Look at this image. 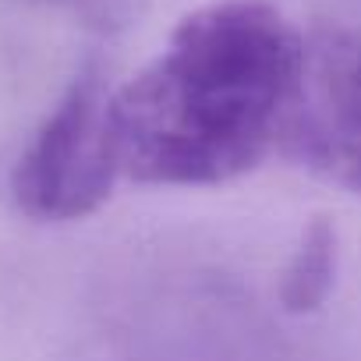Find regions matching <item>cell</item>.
Returning a JSON list of instances; mask_svg holds the SVG:
<instances>
[{"label":"cell","instance_id":"7a4b0ae2","mask_svg":"<svg viewBox=\"0 0 361 361\" xmlns=\"http://www.w3.org/2000/svg\"><path fill=\"white\" fill-rule=\"evenodd\" d=\"M110 99L114 89L85 71L39 124L11 177L25 216L43 224L82 220L110 199L121 177Z\"/></svg>","mask_w":361,"mask_h":361},{"label":"cell","instance_id":"277c9868","mask_svg":"<svg viewBox=\"0 0 361 361\" xmlns=\"http://www.w3.org/2000/svg\"><path fill=\"white\" fill-rule=\"evenodd\" d=\"M336 227L322 216H315L305 231L301 241L290 255V262L283 266L280 276V305L294 315L315 312L319 305H326L333 283H336Z\"/></svg>","mask_w":361,"mask_h":361},{"label":"cell","instance_id":"6da1fadb","mask_svg":"<svg viewBox=\"0 0 361 361\" xmlns=\"http://www.w3.org/2000/svg\"><path fill=\"white\" fill-rule=\"evenodd\" d=\"M305 36L266 0H216L180 22L166 50L114 89L121 177L209 188L280 149Z\"/></svg>","mask_w":361,"mask_h":361},{"label":"cell","instance_id":"3957f363","mask_svg":"<svg viewBox=\"0 0 361 361\" xmlns=\"http://www.w3.org/2000/svg\"><path fill=\"white\" fill-rule=\"evenodd\" d=\"M276 152L361 195V32L319 29L305 36Z\"/></svg>","mask_w":361,"mask_h":361},{"label":"cell","instance_id":"5b68a950","mask_svg":"<svg viewBox=\"0 0 361 361\" xmlns=\"http://www.w3.org/2000/svg\"><path fill=\"white\" fill-rule=\"evenodd\" d=\"M89 4H103V0H89ZM106 4H110V0H106Z\"/></svg>","mask_w":361,"mask_h":361}]
</instances>
